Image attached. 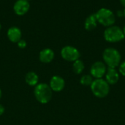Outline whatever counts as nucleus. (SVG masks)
<instances>
[{
    "label": "nucleus",
    "mask_w": 125,
    "mask_h": 125,
    "mask_svg": "<svg viewBox=\"0 0 125 125\" xmlns=\"http://www.w3.org/2000/svg\"><path fill=\"white\" fill-rule=\"evenodd\" d=\"M123 12H124V16H125V10H123Z\"/></svg>",
    "instance_id": "nucleus-24"
},
{
    "label": "nucleus",
    "mask_w": 125,
    "mask_h": 125,
    "mask_svg": "<svg viewBox=\"0 0 125 125\" xmlns=\"http://www.w3.org/2000/svg\"><path fill=\"white\" fill-rule=\"evenodd\" d=\"M26 84L31 87H35L39 83V77L34 71H29L25 76Z\"/></svg>",
    "instance_id": "nucleus-14"
},
{
    "label": "nucleus",
    "mask_w": 125,
    "mask_h": 125,
    "mask_svg": "<svg viewBox=\"0 0 125 125\" xmlns=\"http://www.w3.org/2000/svg\"><path fill=\"white\" fill-rule=\"evenodd\" d=\"M7 36L10 41L12 43H18L22 36L21 30L17 27H11L8 29L7 32Z\"/></svg>",
    "instance_id": "nucleus-12"
},
{
    "label": "nucleus",
    "mask_w": 125,
    "mask_h": 125,
    "mask_svg": "<svg viewBox=\"0 0 125 125\" xmlns=\"http://www.w3.org/2000/svg\"><path fill=\"white\" fill-rule=\"evenodd\" d=\"M103 60L108 68L116 69L122 63V55L118 49L108 47L103 52Z\"/></svg>",
    "instance_id": "nucleus-1"
},
{
    "label": "nucleus",
    "mask_w": 125,
    "mask_h": 125,
    "mask_svg": "<svg viewBox=\"0 0 125 125\" xmlns=\"http://www.w3.org/2000/svg\"><path fill=\"white\" fill-rule=\"evenodd\" d=\"M104 39L109 43H118L125 38L122 29L118 26H111L107 27L103 33Z\"/></svg>",
    "instance_id": "nucleus-5"
},
{
    "label": "nucleus",
    "mask_w": 125,
    "mask_h": 125,
    "mask_svg": "<svg viewBox=\"0 0 125 125\" xmlns=\"http://www.w3.org/2000/svg\"><path fill=\"white\" fill-rule=\"evenodd\" d=\"M90 88L93 95L100 99L106 97L110 93V85L103 78L94 79Z\"/></svg>",
    "instance_id": "nucleus-3"
},
{
    "label": "nucleus",
    "mask_w": 125,
    "mask_h": 125,
    "mask_svg": "<svg viewBox=\"0 0 125 125\" xmlns=\"http://www.w3.org/2000/svg\"><path fill=\"white\" fill-rule=\"evenodd\" d=\"M95 15L97 22L106 27L113 26L116 21V17L114 13L108 8H100L95 13Z\"/></svg>",
    "instance_id": "nucleus-4"
},
{
    "label": "nucleus",
    "mask_w": 125,
    "mask_h": 125,
    "mask_svg": "<svg viewBox=\"0 0 125 125\" xmlns=\"http://www.w3.org/2000/svg\"><path fill=\"white\" fill-rule=\"evenodd\" d=\"M30 4L27 0H17L13 5V10L18 15H25L29 10Z\"/></svg>",
    "instance_id": "nucleus-9"
},
{
    "label": "nucleus",
    "mask_w": 125,
    "mask_h": 125,
    "mask_svg": "<svg viewBox=\"0 0 125 125\" xmlns=\"http://www.w3.org/2000/svg\"><path fill=\"white\" fill-rule=\"evenodd\" d=\"M49 86L52 91L60 92L63 91V89L65 87V81L61 76L54 75L50 80Z\"/></svg>",
    "instance_id": "nucleus-8"
},
{
    "label": "nucleus",
    "mask_w": 125,
    "mask_h": 125,
    "mask_svg": "<svg viewBox=\"0 0 125 125\" xmlns=\"http://www.w3.org/2000/svg\"><path fill=\"white\" fill-rule=\"evenodd\" d=\"M94 80V79L90 74H84L80 78V83L84 86H90Z\"/></svg>",
    "instance_id": "nucleus-16"
},
{
    "label": "nucleus",
    "mask_w": 125,
    "mask_h": 125,
    "mask_svg": "<svg viewBox=\"0 0 125 125\" xmlns=\"http://www.w3.org/2000/svg\"><path fill=\"white\" fill-rule=\"evenodd\" d=\"M55 54L53 49L50 48H45L40 52L39 60L43 63H49L54 59Z\"/></svg>",
    "instance_id": "nucleus-11"
},
{
    "label": "nucleus",
    "mask_w": 125,
    "mask_h": 125,
    "mask_svg": "<svg viewBox=\"0 0 125 125\" xmlns=\"http://www.w3.org/2000/svg\"><path fill=\"white\" fill-rule=\"evenodd\" d=\"M119 79H120V74L116 70V69H114V68L107 69L105 75V80L110 85L116 84L119 82Z\"/></svg>",
    "instance_id": "nucleus-10"
},
{
    "label": "nucleus",
    "mask_w": 125,
    "mask_h": 125,
    "mask_svg": "<svg viewBox=\"0 0 125 125\" xmlns=\"http://www.w3.org/2000/svg\"><path fill=\"white\" fill-rule=\"evenodd\" d=\"M85 69V64L83 60L78 59L73 63V71L76 74H81Z\"/></svg>",
    "instance_id": "nucleus-15"
},
{
    "label": "nucleus",
    "mask_w": 125,
    "mask_h": 125,
    "mask_svg": "<svg viewBox=\"0 0 125 125\" xmlns=\"http://www.w3.org/2000/svg\"><path fill=\"white\" fill-rule=\"evenodd\" d=\"M34 94L37 101L41 104L48 103L53 97V91L49 85L45 83H38L34 89Z\"/></svg>",
    "instance_id": "nucleus-2"
},
{
    "label": "nucleus",
    "mask_w": 125,
    "mask_h": 125,
    "mask_svg": "<svg viewBox=\"0 0 125 125\" xmlns=\"http://www.w3.org/2000/svg\"><path fill=\"white\" fill-rule=\"evenodd\" d=\"M122 32H123V34H124V36H125V24L124 25L123 28H122Z\"/></svg>",
    "instance_id": "nucleus-22"
},
{
    "label": "nucleus",
    "mask_w": 125,
    "mask_h": 125,
    "mask_svg": "<svg viewBox=\"0 0 125 125\" xmlns=\"http://www.w3.org/2000/svg\"><path fill=\"white\" fill-rule=\"evenodd\" d=\"M97 25V21L95 15V13L89 15L85 20L84 22V27L87 31H92L94 30Z\"/></svg>",
    "instance_id": "nucleus-13"
},
{
    "label": "nucleus",
    "mask_w": 125,
    "mask_h": 125,
    "mask_svg": "<svg viewBox=\"0 0 125 125\" xmlns=\"http://www.w3.org/2000/svg\"><path fill=\"white\" fill-rule=\"evenodd\" d=\"M119 74L122 75V76H123V77H125V61H122L121 63H120V65L119 66Z\"/></svg>",
    "instance_id": "nucleus-17"
},
{
    "label": "nucleus",
    "mask_w": 125,
    "mask_h": 125,
    "mask_svg": "<svg viewBox=\"0 0 125 125\" xmlns=\"http://www.w3.org/2000/svg\"><path fill=\"white\" fill-rule=\"evenodd\" d=\"M1 24H0V30H1Z\"/></svg>",
    "instance_id": "nucleus-25"
},
{
    "label": "nucleus",
    "mask_w": 125,
    "mask_h": 125,
    "mask_svg": "<svg viewBox=\"0 0 125 125\" xmlns=\"http://www.w3.org/2000/svg\"><path fill=\"white\" fill-rule=\"evenodd\" d=\"M17 44H18V46L20 49H25V48L26 47V46H27L26 41L25 40H23V39H21V40L17 43Z\"/></svg>",
    "instance_id": "nucleus-18"
},
{
    "label": "nucleus",
    "mask_w": 125,
    "mask_h": 125,
    "mask_svg": "<svg viewBox=\"0 0 125 125\" xmlns=\"http://www.w3.org/2000/svg\"><path fill=\"white\" fill-rule=\"evenodd\" d=\"M62 57L67 62H75L80 59L81 53L79 50L73 46H65L61 49Z\"/></svg>",
    "instance_id": "nucleus-6"
},
{
    "label": "nucleus",
    "mask_w": 125,
    "mask_h": 125,
    "mask_svg": "<svg viewBox=\"0 0 125 125\" xmlns=\"http://www.w3.org/2000/svg\"><path fill=\"white\" fill-rule=\"evenodd\" d=\"M27 1H30V0H27Z\"/></svg>",
    "instance_id": "nucleus-26"
},
{
    "label": "nucleus",
    "mask_w": 125,
    "mask_h": 125,
    "mask_svg": "<svg viewBox=\"0 0 125 125\" xmlns=\"http://www.w3.org/2000/svg\"><path fill=\"white\" fill-rule=\"evenodd\" d=\"M117 15H118L119 17H122V16H124V12L122 11V10H118V11H117Z\"/></svg>",
    "instance_id": "nucleus-20"
},
{
    "label": "nucleus",
    "mask_w": 125,
    "mask_h": 125,
    "mask_svg": "<svg viewBox=\"0 0 125 125\" xmlns=\"http://www.w3.org/2000/svg\"><path fill=\"white\" fill-rule=\"evenodd\" d=\"M120 1V2H121V4H122V6H124L125 7V0H119Z\"/></svg>",
    "instance_id": "nucleus-21"
},
{
    "label": "nucleus",
    "mask_w": 125,
    "mask_h": 125,
    "mask_svg": "<svg viewBox=\"0 0 125 125\" xmlns=\"http://www.w3.org/2000/svg\"><path fill=\"white\" fill-rule=\"evenodd\" d=\"M107 69L103 61H96L91 66L90 75L94 79H101L105 75Z\"/></svg>",
    "instance_id": "nucleus-7"
},
{
    "label": "nucleus",
    "mask_w": 125,
    "mask_h": 125,
    "mask_svg": "<svg viewBox=\"0 0 125 125\" xmlns=\"http://www.w3.org/2000/svg\"><path fill=\"white\" fill-rule=\"evenodd\" d=\"M1 96H2V91H1V88H0V99H1Z\"/></svg>",
    "instance_id": "nucleus-23"
},
{
    "label": "nucleus",
    "mask_w": 125,
    "mask_h": 125,
    "mask_svg": "<svg viewBox=\"0 0 125 125\" xmlns=\"http://www.w3.org/2000/svg\"><path fill=\"white\" fill-rule=\"evenodd\" d=\"M4 111H5V108H4V107L3 106V105H1V104L0 103V116L3 115V114H4Z\"/></svg>",
    "instance_id": "nucleus-19"
}]
</instances>
